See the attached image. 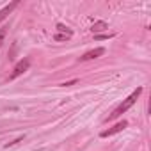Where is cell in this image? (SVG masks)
<instances>
[{"label": "cell", "instance_id": "5", "mask_svg": "<svg viewBox=\"0 0 151 151\" xmlns=\"http://www.w3.org/2000/svg\"><path fill=\"white\" fill-rule=\"evenodd\" d=\"M18 4H20L18 0H16V2H11L9 6H6L2 11H0V22H4V20L7 18V14H11V13H13V9H14V7H18Z\"/></svg>", "mask_w": 151, "mask_h": 151}, {"label": "cell", "instance_id": "3", "mask_svg": "<svg viewBox=\"0 0 151 151\" xmlns=\"http://www.w3.org/2000/svg\"><path fill=\"white\" fill-rule=\"evenodd\" d=\"M128 126V123L123 119V121H119V123H116L112 128H109V130H103L101 133H100V137H103V139H107V137H110V135H116V133H119V132H123L124 128Z\"/></svg>", "mask_w": 151, "mask_h": 151}, {"label": "cell", "instance_id": "6", "mask_svg": "<svg viewBox=\"0 0 151 151\" xmlns=\"http://www.w3.org/2000/svg\"><path fill=\"white\" fill-rule=\"evenodd\" d=\"M107 29H109V25H107L105 22H96V23L91 27L93 32H101V30H107Z\"/></svg>", "mask_w": 151, "mask_h": 151}, {"label": "cell", "instance_id": "8", "mask_svg": "<svg viewBox=\"0 0 151 151\" xmlns=\"http://www.w3.org/2000/svg\"><path fill=\"white\" fill-rule=\"evenodd\" d=\"M69 37H71V36H68V34H55V36H53L55 41H68Z\"/></svg>", "mask_w": 151, "mask_h": 151}, {"label": "cell", "instance_id": "9", "mask_svg": "<svg viewBox=\"0 0 151 151\" xmlns=\"http://www.w3.org/2000/svg\"><path fill=\"white\" fill-rule=\"evenodd\" d=\"M114 34H96L94 36V39L96 41H103V39H109V37H112Z\"/></svg>", "mask_w": 151, "mask_h": 151}, {"label": "cell", "instance_id": "1", "mask_svg": "<svg viewBox=\"0 0 151 151\" xmlns=\"http://www.w3.org/2000/svg\"><path fill=\"white\" fill-rule=\"evenodd\" d=\"M140 93H142V87H137V89H135V91H133V93H132V94H130V96H128V98H126V100H124V101H123V103H121V105L105 119V121H107V123H109V121H114V119H117L121 114H124L130 107H133V103L137 101V98L140 96Z\"/></svg>", "mask_w": 151, "mask_h": 151}, {"label": "cell", "instance_id": "2", "mask_svg": "<svg viewBox=\"0 0 151 151\" xmlns=\"http://www.w3.org/2000/svg\"><path fill=\"white\" fill-rule=\"evenodd\" d=\"M29 68H30V60H29L27 57H25V59H22V60H18V62H16V66H14V69H13V73L9 75V80L18 78L20 75H23Z\"/></svg>", "mask_w": 151, "mask_h": 151}, {"label": "cell", "instance_id": "10", "mask_svg": "<svg viewBox=\"0 0 151 151\" xmlns=\"http://www.w3.org/2000/svg\"><path fill=\"white\" fill-rule=\"evenodd\" d=\"M6 34H7V27H2L0 29V46H2V43L6 39Z\"/></svg>", "mask_w": 151, "mask_h": 151}, {"label": "cell", "instance_id": "4", "mask_svg": "<svg viewBox=\"0 0 151 151\" xmlns=\"http://www.w3.org/2000/svg\"><path fill=\"white\" fill-rule=\"evenodd\" d=\"M105 53V48H94V50H89V52H86L82 57H80V60H91V59H98V57H101Z\"/></svg>", "mask_w": 151, "mask_h": 151}, {"label": "cell", "instance_id": "11", "mask_svg": "<svg viewBox=\"0 0 151 151\" xmlns=\"http://www.w3.org/2000/svg\"><path fill=\"white\" fill-rule=\"evenodd\" d=\"M77 84V80H71V82H66V84H62V86H66V87H69V86H75Z\"/></svg>", "mask_w": 151, "mask_h": 151}, {"label": "cell", "instance_id": "7", "mask_svg": "<svg viewBox=\"0 0 151 151\" xmlns=\"http://www.w3.org/2000/svg\"><path fill=\"white\" fill-rule=\"evenodd\" d=\"M57 30L59 32H62V34H68V36H73V32L66 27V25H62V23H57Z\"/></svg>", "mask_w": 151, "mask_h": 151}]
</instances>
